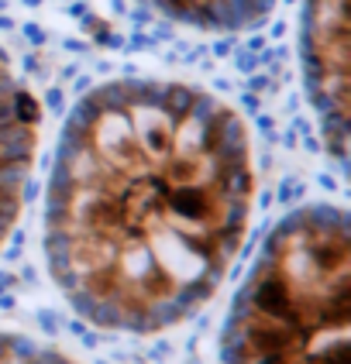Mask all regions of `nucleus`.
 <instances>
[{
  "mask_svg": "<svg viewBox=\"0 0 351 364\" xmlns=\"http://www.w3.org/2000/svg\"><path fill=\"white\" fill-rule=\"evenodd\" d=\"M255 196L241 117L200 86L110 80L62 127L45 258L86 323L159 333L221 289Z\"/></svg>",
  "mask_w": 351,
  "mask_h": 364,
  "instance_id": "f257e3e1",
  "label": "nucleus"
},
{
  "mask_svg": "<svg viewBox=\"0 0 351 364\" xmlns=\"http://www.w3.org/2000/svg\"><path fill=\"white\" fill-rule=\"evenodd\" d=\"M345 210L313 203L276 223L227 309L221 364H348Z\"/></svg>",
  "mask_w": 351,
  "mask_h": 364,
  "instance_id": "f03ea898",
  "label": "nucleus"
},
{
  "mask_svg": "<svg viewBox=\"0 0 351 364\" xmlns=\"http://www.w3.org/2000/svg\"><path fill=\"white\" fill-rule=\"evenodd\" d=\"M303 76L320 117L324 141L345 159L348 114V0H307L303 7Z\"/></svg>",
  "mask_w": 351,
  "mask_h": 364,
  "instance_id": "7ed1b4c3",
  "label": "nucleus"
},
{
  "mask_svg": "<svg viewBox=\"0 0 351 364\" xmlns=\"http://www.w3.org/2000/svg\"><path fill=\"white\" fill-rule=\"evenodd\" d=\"M35 144H38L35 100L0 55V244L7 241L24 203Z\"/></svg>",
  "mask_w": 351,
  "mask_h": 364,
  "instance_id": "20e7f679",
  "label": "nucleus"
},
{
  "mask_svg": "<svg viewBox=\"0 0 351 364\" xmlns=\"http://www.w3.org/2000/svg\"><path fill=\"white\" fill-rule=\"evenodd\" d=\"M148 11L197 31H245L272 14L279 0H142Z\"/></svg>",
  "mask_w": 351,
  "mask_h": 364,
  "instance_id": "39448f33",
  "label": "nucleus"
},
{
  "mask_svg": "<svg viewBox=\"0 0 351 364\" xmlns=\"http://www.w3.org/2000/svg\"><path fill=\"white\" fill-rule=\"evenodd\" d=\"M0 364H80L69 354H62L59 347L21 337V333H7L0 330Z\"/></svg>",
  "mask_w": 351,
  "mask_h": 364,
  "instance_id": "423d86ee",
  "label": "nucleus"
}]
</instances>
